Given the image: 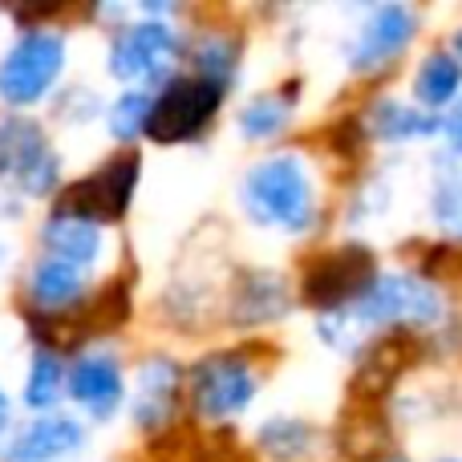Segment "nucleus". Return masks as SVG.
<instances>
[{
    "mask_svg": "<svg viewBox=\"0 0 462 462\" xmlns=\"http://www.w3.org/2000/svg\"><path fill=\"white\" fill-rule=\"evenodd\" d=\"M41 247H45V255H53V260H65V263H73V268L89 272L97 260H102L106 236L97 224L57 208L53 216L41 224Z\"/></svg>",
    "mask_w": 462,
    "mask_h": 462,
    "instance_id": "nucleus-14",
    "label": "nucleus"
},
{
    "mask_svg": "<svg viewBox=\"0 0 462 462\" xmlns=\"http://www.w3.org/2000/svg\"><path fill=\"white\" fill-rule=\"evenodd\" d=\"M434 216L442 219L447 231H455V224H458V175H455L450 154L442 159V175H439V187H434Z\"/></svg>",
    "mask_w": 462,
    "mask_h": 462,
    "instance_id": "nucleus-24",
    "label": "nucleus"
},
{
    "mask_svg": "<svg viewBox=\"0 0 462 462\" xmlns=\"http://www.w3.org/2000/svg\"><path fill=\"white\" fill-rule=\"evenodd\" d=\"M179 57H183V32L154 16H138L110 41V73L126 89H154L171 81Z\"/></svg>",
    "mask_w": 462,
    "mask_h": 462,
    "instance_id": "nucleus-4",
    "label": "nucleus"
},
{
    "mask_svg": "<svg viewBox=\"0 0 462 462\" xmlns=\"http://www.w3.org/2000/svg\"><path fill=\"white\" fill-rule=\"evenodd\" d=\"M138 175H143V159L130 151L114 154L106 167H97L94 175L78 179L69 187L61 208L73 211V216L89 219V224H114V219L126 216L130 199H134V187H138Z\"/></svg>",
    "mask_w": 462,
    "mask_h": 462,
    "instance_id": "nucleus-7",
    "label": "nucleus"
},
{
    "mask_svg": "<svg viewBox=\"0 0 462 462\" xmlns=\"http://www.w3.org/2000/svg\"><path fill=\"white\" fill-rule=\"evenodd\" d=\"M447 126V114H426L414 102H402V97H382V102L369 110V134L382 138V143H418V138H434Z\"/></svg>",
    "mask_w": 462,
    "mask_h": 462,
    "instance_id": "nucleus-17",
    "label": "nucleus"
},
{
    "mask_svg": "<svg viewBox=\"0 0 462 462\" xmlns=\"http://www.w3.org/2000/svg\"><path fill=\"white\" fill-rule=\"evenodd\" d=\"M24 292H29V300L37 304L41 312H65L81 300V292H86V272L65 263V260H53V255H41V260L29 268Z\"/></svg>",
    "mask_w": 462,
    "mask_h": 462,
    "instance_id": "nucleus-15",
    "label": "nucleus"
},
{
    "mask_svg": "<svg viewBox=\"0 0 462 462\" xmlns=\"http://www.w3.org/2000/svg\"><path fill=\"white\" fill-rule=\"evenodd\" d=\"M179 365L171 357H151L138 369V385H134V402H130V414L134 426L143 430H162L175 418V402H179Z\"/></svg>",
    "mask_w": 462,
    "mask_h": 462,
    "instance_id": "nucleus-13",
    "label": "nucleus"
},
{
    "mask_svg": "<svg viewBox=\"0 0 462 462\" xmlns=\"http://www.w3.org/2000/svg\"><path fill=\"white\" fill-rule=\"evenodd\" d=\"M239 208L263 231H288V236H304L317 224V183L304 154L276 151L268 159L252 162L239 179Z\"/></svg>",
    "mask_w": 462,
    "mask_h": 462,
    "instance_id": "nucleus-1",
    "label": "nucleus"
},
{
    "mask_svg": "<svg viewBox=\"0 0 462 462\" xmlns=\"http://www.w3.org/2000/svg\"><path fill=\"white\" fill-rule=\"evenodd\" d=\"M260 447L272 458H304L312 447V426L300 418H272L260 426Z\"/></svg>",
    "mask_w": 462,
    "mask_h": 462,
    "instance_id": "nucleus-23",
    "label": "nucleus"
},
{
    "mask_svg": "<svg viewBox=\"0 0 462 462\" xmlns=\"http://www.w3.org/2000/svg\"><path fill=\"white\" fill-rule=\"evenodd\" d=\"M151 106H154V89H122L106 110V130L114 143H134L146 134L151 122Z\"/></svg>",
    "mask_w": 462,
    "mask_h": 462,
    "instance_id": "nucleus-21",
    "label": "nucleus"
},
{
    "mask_svg": "<svg viewBox=\"0 0 462 462\" xmlns=\"http://www.w3.org/2000/svg\"><path fill=\"white\" fill-rule=\"evenodd\" d=\"M462 86V65L450 49H434V53L422 57L414 73V106L426 114H450L455 110V97Z\"/></svg>",
    "mask_w": 462,
    "mask_h": 462,
    "instance_id": "nucleus-16",
    "label": "nucleus"
},
{
    "mask_svg": "<svg viewBox=\"0 0 462 462\" xmlns=\"http://www.w3.org/2000/svg\"><path fill=\"white\" fill-rule=\"evenodd\" d=\"M65 398L78 410H86L94 422H110L118 406L126 402V377H122V361L114 353H81L69 369H65Z\"/></svg>",
    "mask_w": 462,
    "mask_h": 462,
    "instance_id": "nucleus-11",
    "label": "nucleus"
},
{
    "mask_svg": "<svg viewBox=\"0 0 462 462\" xmlns=\"http://www.w3.org/2000/svg\"><path fill=\"white\" fill-rule=\"evenodd\" d=\"M292 114H296L292 97H284L280 89H272V94H255V97H247V102L239 106L236 126H239V134H244L247 143H268V138L284 134L288 122H292Z\"/></svg>",
    "mask_w": 462,
    "mask_h": 462,
    "instance_id": "nucleus-19",
    "label": "nucleus"
},
{
    "mask_svg": "<svg viewBox=\"0 0 462 462\" xmlns=\"http://www.w3.org/2000/svg\"><path fill=\"white\" fill-rule=\"evenodd\" d=\"M5 260H8V247H5V244H0V268H5Z\"/></svg>",
    "mask_w": 462,
    "mask_h": 462,
    "instance_id": "nucleus-26",
    "label": "nucleus"
},
{
    "mask_svg": "<svg viewBox=\"0 0 462 462\" xmlns=\"http://www.w3.org/2000/svg\"><path fill=\"white\" fill-rule=\"evenodd\" d=\"M236 304V317L247 325H263V320H276L288 312V284L276 272H247L239 280V288L231 292Z\"/></svg>",
    "mask_w": 462,
    "mask_h": 462,
    "instance_id": "nucleus-18",
    "label": "nucleus"
},
{
    "mask_svg": "<svg viewBox=\"0 0 462 462\" xmlns=\"http://www.w3.org/2000/svg\"><path fill=\"white\" fill-rule=\"evenodd\" d=\"M0 179H13L29 199L57 191L61 159L32 122H0Z\"/></svg>",
    "mask_w": 462,
    "mask_h": 462,
    "instance_id": "nucleus-8",
    "label": "nucleus"
},
{
    "mask_svg": "<svg viewBox=\"0 0 462 462\" xmlns=\"http://www.w3.org/2000/svg\"><path fill=\"white\" fill-rule=\"evenodd\" d=\"M390 462H406V458H390Z\"/></svg>",
    "mask_w": 462,
    "mask_h": 462,
    "instance_id": "nucleus-28",
    "label": "nucleus"
},
{
    "mask_svg": "<svg viewBox=\"0 0 462 462\" xmlns=\"http://www.w3.org/2000/svg\"><path fill=\"white\" fill-rule=\"evenodd\" d=\"M86 447V422L73 414H37L0 447V462H65Z\"/></svg>",
    "mask_w": 462,
    "mask_h": 462,
    "instance_id": "nucleus-12",
    "label": "nucleus"
},
{
    "mask_svg": "<svg viewBox=\"0 0 462 462\" xmlns=\"http://www.w3.org/2000/svg\"><path fill=\"white\" fill-rule=\"evenodd\" d=\"M236 61H239V49L231 37H203L199 45H195V78L211 81V86L227 89L231 81H236Z\"/></svg>",
    "mask_w": 462,
    "mask_h": 462,
    "instance_id": "nucleus-22",
    "label": "nucleus"
},
{
    "mask_svg": "<svg viewBox=\"0 0 462 462\" xmlns=\"http://www.w3.org/2000/svg\"><path fill=\"white\" fill-rule=\"evenodd\" d=\"M260 377L244 353H211L191 369V398L199 418L208 422H231L252 406Z\"/></svg>",
    "mask_w": 462,
    "mask_h": 462,
    "instance_id": "nucleus-6",
    "label": "nucleus"
},
{
    "mask_svg": "<svg viewBox=\"0 0 462 462\" xmlns=\"http://www.w3.org/2000/svg\"><path fill=\"white\" fill-rule=\"evenodd\" d=\"M69 61V41L57 29H24L0 57V102L13 110L41 106L61 81Z\"/></svg>",
    "mask_w": 462,
    "mask_h": 462,
    "instance_id": "nucleus-3",
    "label": "nucleus"
},
{
    "mask_svg": "<svg viewBox=\"0 0 462 462\" xmlns=\"http://www.w3.org/2000/svg\"><path fill=\"white\" fill-rule=\"evenodd\" d=\"M418 37V13L410 5H377L357 29V41L349 49L353 73H377L410 49Z\"/></svg>",
    "mask_w": 462,
    "mask_h": 462,
    "instance_id": "nucleus-10",
    "label": "nucleus"
},
{
    "mask_svg": "<svg viewBox=\"0 0 462 462\" xmlns=\"http://www.w3.org/2000/svg\"><path fill=\"white\" fill-rule=\"evenodd\" d=\"M374 276H377V268L365 247H337V252H325L309 263L300 292H304V300L317 304V309L341 312L365 292Z\"/></svg>",
    "mask_w": 462,
    "mask_h": 462,
    "instance_id": "nucleus-9",
    "label": "nucleus"
},
{
    "mask_svg": "<svg viewBox=\"0 0 462 462\" xmlns=\"http://www.w3.org/2000/svg\"><path fill=\"white\" fill-rule=\"evenodd\" d=\"M65 398V365L53 349H37L24 377V406L32 414H53L57 402Z\"/></svg>",
    "mask_w": 462,
    "mask_h": 462,
    "instance_id": "nucleus-20",
    "label": "nucleus"
},
{
    "mask_svg": "<svg viewBox=\"0 0 462 462\" xmlns=\"http://www.w3.org/2000/svg\"><path fill=\"white\" fill-rule=\"evenodd\" d=\"M8 426H13V402H8V393H5V385H0V442H5V434H8Z\"/></svg>",
    "mask_w": 462,
    "mask_h": 462,
    "instance_id": "nucleus-25",
    "label": "nucleus"
},
{
    "mask_svg": "<svg viewBox=\"0 0 462 462\" xmlns=\"http://www.w3.org/2000/svg\"><path fill=\"white\" fill-rule=\"evenodd\" d=\"M439 462H458V458H439Z\"/></svg>",
    "mask_w": 462,
    "mask_h": 462,
    "instance_id": "nucleus-27",
    "label": "nucleus"
},
{
    "mask_svg": "<svg viewBox=\"0 0 462 462\" xmlns=\"http://www.w3.org/2000/svg\"><path fill=\"white\" fill-rule=\"evenodd\" d=\"M357 325L374 328H426L439 325L447 300L439 284L418 272H377L369 288L349 304Z\"/></svg>",
    "mask_w": 462,
    "mask_h": 462,
    "instance_id": "nucleus-2",
    "label": "nucleus"
},
{
    "mask_svg": "<svg viewBox=\"0 0 462 462\" xmlns=\"http://www.w3.org/2000/svg\"><path fill=\"white\" fill-rule=\"evenodd\" d=\"M224 94L227 89L211 86V81L195 78V73H179V78L162 81L151 106L146 134L154 143H191V138H199L216 122Z\"/></svg>",
    "mask_w": 462,
    "mask_h": 462,
    "instance_id": "nucleus-5",
    "label": "nucleus"
}]
</instances>
